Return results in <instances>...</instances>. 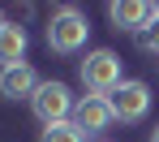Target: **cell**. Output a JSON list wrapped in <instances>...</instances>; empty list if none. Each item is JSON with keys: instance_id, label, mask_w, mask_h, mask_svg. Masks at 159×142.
<instances>
[{"instance_id": "cell-1", "label": "cell", "mask_w": 159, "mask_h": 142, "mask_svg": "<svg viewBox=\"0 0 159 142\" xmlns=\"http://www.w3.org/2000/svg\"><path fill=\"white\" fill-rule=\"evenodd\" d=\"M86 34H90V22H86V13L73 9V4H65V9H56L52 22H48V48L60 52V56H73L86 48Z\"/></svg>"}, {"instance_id": "cell-2", "label": "cell", "mask_w": 159, "mask_h": 142, "mask_svg": "<svg viewBox=\"0 0 159 142\" xmlns=\"http://www.w3.org/2000/svg\"><path fill=\"white\" fill-rule=\"evenodd\" d=\"M82 82H86L90 95H103L107 99L116 86L125 82V78H120V56H116L112 48H95L90 56L82 60Z\"/></svg>"}, {"instance_id": "cell-3", "label": "cell", "mask_w": 159, "mask_h": 142, "mask_svg": "<svg viewBox=\"0 0 159 142\" xmlns=\"http://www.w3.org/2000/svg\"><path fill=\"white\" fill-rule=\"evenodd\" d=\"M30 108H34V116H39L43 125H60V121L73 116L78 103H73V95H69V86H65V82H43L39 90H34Z\"/></svg>"}, {"instance_id": "cell-4", "label": "cell", "mask_w": 159, "mask_h": 142, "mask_svg": "<svg viewBox=\"0 0 159 142\" xmlns=\"http://www.w3.org/2000/svg\"><path fill=\"white\" fill-rule=\"evenodd\" d=\"M107 103H112L116 121L133 125V121H142V116L151 112V86L146 82H120L112 95H107Z\"/></svg>"}, {"instance_id": "cell-5", "label": "cell", "mask_w": 159, "mask_h": 142, "mask_svg": "<svg viewBox=\"0 0 159 142\" xmlns=\"http://www.w3.org/2000/svg\"><path fill=\"white\" fill-rule=\"evenodd\" d=\"M155 4H146V0H116L112 9H107V17H112V26L116 30H129V34H142V30L155 22Z\"/></svg>"}, {"instance_id": "cell-6", "label": "cell", "mask_w": 159, "mask_h": 142, "mask_svg": "<svg viewBox=\"0 0 159 142\" xmlns=\"http://www.w3.org/2000/svg\"><path fill=\"white\" fill-rule=\"evenodd\" d=\"M112 121H116V112H112V103H107L103 95H86V99H78V108H73V125H78L82 134H103Z\"/></svg>"}, {"instance_id": "cell-7", "label": "cell", "mask_w": 159, "mask_h": 142, "mask_svg": "<svg viewBox=\"0 0 159 142\" xmlns=\"http://www.w3.org/2000/svg\"><path fill=\"white\" fill-rule=\"evenodd\" d=\"M39 73L30 69L26 60L22 65H9V69H0V95L4 99H34V90H39Z\"/></svg>"}, {"instance_id": "cell-8", "label": "cell", "mask_w": 159, "mask_h": 142, "mask_svg": "<svg viewBox=\"0 0 159 142\" xmlns=\"http://www.w3.org/2000/svg\"><path fill=\"white\" fill-rule=\"evenodd\" d=\"M26 30L17 26V22H4L0 26V69H9V65H22L26 56Z\"/></svg>"}, {"instance_id": "cell-9", "label": "cell", "mask_w": 159, "mask_h": 142, "mask_svg": "<svg viewBox=\"0 0 159 142\" xmlns=\"http://www.w3.org/2000/svg\"><path fill=\"white\" fill-rule=\"evenodd\" d=\"M86 134H82L73 121H60V125H43V134H39V142H82Z\"/></svg>"}, {"instance_id": "cell-10", "label": "cell", "mask_w": 159, "mask_h": 142, "mask_svg": "<svg viewBox=\"0 0 159 142\" xmlns=\"http://www.w3.org/2000/svg\"><path fill=\"white\" fill-rule=\"evenodd\" d=\"M138 43H142V52H159V13H155V22L138 34Z\"/></svg>"}, {"instance_id": "cell-11", "label": "cell", "mask_w": 159, "mask_h": 142, "mask_svg": "<svg viewBox=\"0 0 159 142\" xmlns=\"http://www.w3.org/2000/svg\"><path fill=\"white\" fill-rule=\"evenodd\" d=\"M151 142H159V125H155V134H151Z\"/></svg>"}, {"instance_id": "cell-12", "label": "cell", "mask_w": 159, "mask_h": 142, "mask_svg": "<svg viewBox=\"0 0 159 142\" xmlns=\"http://www.w3.org/2000/svg\"><path fill=\"white\" fill-rule=\"evenodd\" d=\"M0 26H4V17H0Z\"/></svg>"}]
</instances>
